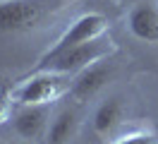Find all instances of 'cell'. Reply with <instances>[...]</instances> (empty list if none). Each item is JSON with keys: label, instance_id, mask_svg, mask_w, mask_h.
Wrapping results in <instances>:
<instances>
[{"label": "cell", "instance_id": "obj_1", "mask_svg": "<svg viewBox=\"0 0 158 144\" xmlns=\"http://www.w3.org/2000/svg\"><path fill=\"white\" fill-rule=\"evenodd\" d=\"M106 27H108V19L103 17V15H84V17H79L77 22L58 38V43L39 60V70H43V67L48 65V63H53L58 55L67 53L69 48L79 46V43H86L91 38H98L101 34L106 31Z\"/></svg>", "mask_w": 158, "mask_h": 144}, {"label": "cell", "instance_id": "obj_2", "mask_svg": "<svg viewBox=\"0 0 158 144\" xmlns=\"http://www.w3.org/2000/svg\"><path fill=\"white\" fill-rule=\"evenodd\" d=\"M48 10V0H2L0 31H24L36 27Z\"/></svg>", "mask_w": 158, "mask_h": 144}, {"label": "cell", "instance_id": "obj_3", "mask_svg": "<svg viewBox=\"0 0 158 144\" xmlns=\"http://www.w3.org/2000/svg\"><path fill=\"white\" fill-rule=\"evenodd\" d=\"M110 50V46L103 41V38H91L86 43H79V46L69 48L67 53L58 55L53 63L43 67V70H50V72H60V75H69V72H81L89 65L98 63L101 58Z\"/></svg>", "mask_w": 158, "mask_h": 144}, {"label": "cell", "instance_id": "obj_4", "mask_svg": "<svg viewBox=\"0 0 158 144\" xmlns=\"http://www.w3.org/2000/svg\"><path fill=\"white\" fill-rule=\"evenodd\" d=\"M62 84H65V79H62L60 72L46 70L43 75H36V77H31V79H27V82L15 91V101L19 106L48 103V101H53V98L62 91Z\"/></svg>", "mask_w": 158, "mask_h": 144}, {"label": "cell", "instance_id": "obj_5", "mask_svg": "<svg viewBox=\"0 0 158 144\" xmlns=\"http://www.w3.org/2000/svg\"><path fill=\"white\" fill-rule=\"evenodd\" d=\"M129 31L146 43H158V7L141 2L129 12Z\"/></svg>", "mask_w": 158, "mask_h": 144}, {"label": "cell", "instance_id": "obj_6", "mask_svg": "<svg viewBox=\"0 0 158 144\" xmlns=\"http://www.w3.org/2000/svg\"><path fill=\"white\" fill-rule=\"evenodd\" d=\"M110 75H113V70L108 65H101V63L89 65L86 70H81L77 75L74 84H72V96L74 98H91L96 91H101L108 84Z\"/></svg>", "mask_w": 158, "mask_h": 144}, {"label": "cell", "instance_id": "obj_7", "mask_svg": "<svg viewBox=\"0 0 158 144\" xmlns=\"http://www.w3.org/2000/svg\"><path fill=\"white\" fill-rule=\"evenodd\" d=\"M46 118H48V111H46V103L41 106H22L17 115H15V130L19 137L24 139H34L43 132L46 127Z\"/></svg>", "mask_w": 158, "mask_h": 144}, {"label": "cell", "instance_id": "obj_8", "mask_svg": "<svg viewBox=\"0 0 158 144\" xmlns=\"http://www.w3.org/2000/svg\"><path fill=\"white\" fill-rule=\"evenodd\" d=\"M120 115H122V106H120L118 98L103 101V103L96 108V113H94V130H96L98 134L110 132V130L118 125Z\"/></svg>", "mask_w": 158, "mask_h": 144}, {"label": "cell", "instance_id": "obj_9", "mask_svg": "<svg viewBox=\"0 0 158 144\" xmlns=\"http://www.w3.org/2000/svg\"><path fill=\"white\" fill-rule=\"evenodd\" d=\"M77 130V118L72 111H62L48 127V144H65Z\"/></svg>", "mask_w": 158, "mask_h": 144}, {"label": "cell", "instance_id": "obj_10", "mask_svg": "<svg viewBox=\"0 0 158 144\" xmlns=\"http://www.w3.org/2000/svg\"><path fill=\"white\" fill-rule=\"evenodd\" d=\"M115 144H158V137L148 132H134V134H127V137H120Z\"/></svg>", "mask_w": 158, "mask_h": 144}, {"label": "cell", "instance_id": "obj_11", "mask_svg": "<svg viewBox=\"0 0 158 144\" xmlns=\"http://www.w3.org/2000/svg\"><path fill=\"white\" fill-rule=\"evenodd\" d=\"M10 103H12V96L10 91L5 89V86H0V125L7 120V115H10Z\"/></svg>", "mask_w": 158, "mask_h": 144}]
</instances>
